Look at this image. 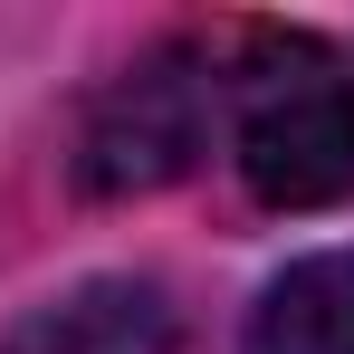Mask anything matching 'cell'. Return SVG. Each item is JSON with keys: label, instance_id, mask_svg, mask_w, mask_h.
<instances>
[{"label": "cell", "instance_id": "obj_1", "mask_svg": "<svg viewBox=\"0 0 354 354\" xmlns=\"http://www.w3.org/2000/svg\"><path fill=\"white\" fill-rule=\"evenodd\" d=\"M230 144L259 201L278 211H326L354 192V77L316 39H259L239 58Z\"/></svg>", "mask_w": 354, "mask_h": 354}, {"label": "cell", "instance_id": "obj_2", "mask_svg": "<svg viewBox=\"0 0 354 354\" xmlns=\"http://www.w3.org/2000/svg\"><path fill=\"white\" fill-rule=\"evenodd\" d=\"M211 134V86L192 48H153L144 67H124L115 86L77 124V182L86 192H163L192 173Z\"/></svg>", "mask_w": 354, "mask_h": 354}, {"label": "cell", "instance_id": "obj_3", "mask_svg": "<svg viewBox=\"0 0 354 354\" xmlns=\"http://www.w3.org/2000/svg\"><path fill=\"white\" fill-rule=\"evenodd\" d=\"M19 354H182V316L153 278H96V288L58 297Z\"/></svg>", "mask_w": 354, "mask_h": 354}, {"label": "cell", "instance_id": "obj_4", "mask_svg": "<svg viewBox=\"0 0 354 354\" xmlns=\"http://www.w3.org/2000/svg\"><path fill=\"white\" fill-rule=\"evenodd\" d=\"M249 354H354V249L297 259L249 316Z\"/></svg>", "mask_w": 354, "mask_h": 354}]
</instances>
